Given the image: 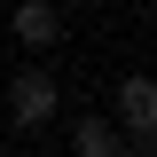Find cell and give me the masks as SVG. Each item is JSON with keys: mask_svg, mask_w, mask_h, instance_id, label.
<instances>
[{"mask_svg": "<svg viewBox=\"0 0 157 157\" xmlns=\"http://www.w3.org/2000/svg\"><path fill=\"white\" fill-rule=\"evenodd\" d=\"M118 134H126V149H149L157 157V78L149 71L118 78Z\"/></svg>", "mask_w": 157, "mask_h": 157, "instance_id": "obj_1", "label": "cell"}, {"mask_svg": "<svg viewBox=\"0 0 157 157\" xmlns=\"http://www.w3.org/2000/svg\"><path fill=\"white\" fill-rule=\"evenodd\" d=\"M71 149H78V157H118V149H126V134H118V118L78 110V118H71Z\"/></svg>", "mask_w": 157, "mask_h": 157, "instance_id": "obj_4", "label": "cell"}, {"mask_svg": "<svg viewBox=\"0 0 157 157\" xmlns=\"http://www.w3.org/2000/svg\"><path fill=\"white\" fill-rule=\"evenodd\" d=\"M63 8H86V0H63Z\"/></svg>", "mask_w": 157, "mask_h": 157, "instance_id": "obj_5", "label": "cell"}, {"mask_svg": "<svg viewBox=\"0 0 157 157\" xmlns=\"http://www.w3.org/2000/svg\"><path fill=\"white\" fill-rule=\"evenodd\" d=\"M8 32H16V47H32V55L63 47V0H16V8H8Z\"/></svg>", "mask_w": 157, "mask_h": 157, "instance_id": "obj_3", "label": "cell"}, {"mask_svg": "<svg viewBox=\"0 0 157 157\" xmlns=\"http://www.w3.org/2000/svg\"><path fill=\"white\" fill-rule=\"evenodd\" d=\"M55 110H63V86H55V71H39V63H24V71L8 78V118H16L24 134H32V126H47Z\"/></svg>", "mask_w": 157, "mask_h": 157, "instance_id": "obj_2", "label": "cell"}]
</instances>
